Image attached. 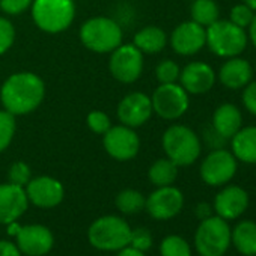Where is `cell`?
I'll return each instance as SVG.
<instances>
[{
  "label": "cell",
  "instance_id": "obj_1",
  "mask_svg": "<svg viewBox=\"0 0 256 256\" xmlns=\"http://www.w3.org/2000/svg\"><path fill=\"white\" fill-rule=\"evenodd\" d=\"M46 96L42 78L30 71H22L10 76L0 89V101L6 112L22 116L36 110Z\"/></svg>",
  "mask_w": 256,
  "mask_h": 256
},
{
  "label": "cell",
  "instance_id": "obj_2",
  "mask_svg": "<svg viewBox=\"0 0 256 256\" xmlns=\"http://www.w3.org/2000/svg\"><path fill=\"white\" fill-rule=\"evenodd\" d=\"M30 10L36 28L47 34L65 32L76 18L74 0H34Z\"/></svg>",
  "mask_w": 256,
  "mask_h": 256
},
{
  "label": "cell",
  "instance_id": "obj_3",
  "mask_svg": "<svg viewBox=\"0 0 256 256\" xmlns=\"http://www.w3.org/2000/svg\"><path fill=\"white\" fill-rule=\"evenodd\" d=\"M164 154L178 168L193 164L202 151L200 139L192 128L186 125H170L162 139Z\"/></svg>",
  "mask_w": 256,
  "mask_h": 256
},
{
  "label": "cell",
  "instance_id": "obj_4",
  "mask_svg": "<svg viewBox=\"0 0 256 256\" xmlns=\"http://www.w3.org/2000/svg\"><path fill=\"white\" fill-rule=\"evenodd\" d=\"M82 44L94 53H112L122 44V28L108 17H94L80 28Z\"/></svg>",
  "mask_w": 256,
  "mask_h": 256
},
{
  "label": "cell",
  "instance_id": "obj_5",
  "mask_svg": "<svg viewBox=\"0 0 256 256\" xmlns=\"http://www.w3.org/2000/svg\"><path fill=\"white\" fill-rule=\"evenodd\" d=\"M206 30V46L218 58H235L240 56L248 42L246 29L238 28L229 20H217Z\"/></svg>",
  "mask_w": 256,
  "mask_h": 256
},
{
  "label": "cell",
  "instance_id": "obj_6",
  "mask_svg": "<svg viewBox=\"0 0 256 256\" xmlns=\"http://www.w3.org/2000/svg\"><path fill=\"white\" fill-rule=\"evenodd\" d=\"M89 242L102 252H119L130 244L132 228L118 216H104L96 218L88 232Z\"/></svg>",
  "mask_w": 256,
  "mask_h": 256
},
{
  "label": "cell",
  "instance_id": "obj_7",
  "mask_svg": "<svg viewBox=\"0 0 256 256\" xmlns=\"http://www.w3.org/2000/svg\"><path fill=\"white\" fill-rule=\"evenodd\" d=\"M230 246L228 220L218 216L200 220L194 234V248L200 256H224Z\"/></svg>",
  "mask_w": 256,
  "mask_h": 256
},
{
  "label": "cell",
  "instance_id": "obj_8",
  "mask_svg": "<svg viewBox=\"0 0 256 256\" xmlns=\"http://www.w3.org/2000/svg\"><path fill=\"white\" fill-rule=\"evenodd\" d=\"M151 102L154 113L166 120H175L181 118L190 106L187 90L178 83L160 84L154 90Z\"/></svg>",
  "mask_w": 256,
  "mask_h": 256
},
{
  "label": "cell",
  "instance_id": "obj_9",
  "mask_svg": "<svg viewBox=\"0 0 256 256\" xmlns=\"http://www.w3.org/2000/svg\"><path fill=\"white\" fill-rule=\"evenodd\" d=\"M236 169L238 162L234 154L224 148H217L204 158L199 174L206 186L222 187L235 176Z\"/></svg>",
  "mask_w": 256,
  "mask_h": 256
},
{
  "label": "cell",
  "instance_id": "obj_10",
  "mask_svg": "<svg viewBox=\"0 0 256 256\" xmlns=\"http://www.w3.org/2000/svg\"><path fill=\"white\" fill-rule=\"evenodd\" d=\"M110 74L120 83H134L144 72V53L134 44H120L110 54Z\"/></svg>",
  "mask_w": 256,
  "mask_h": 256
},
{
  "label": "cell",
  "instance_id": "obj_11",
  "mask_svg": "<svg viewBox=\"0 0 256 256\" xmlns=\"http://www.w3.org/2000/svg\"><path fill=\"white\" fill-rule=\"evenodd\" d=\"M102 145L112 158L118 162H128L138 156L140 150V139L134 128L120 124L116 126L112 125L102 134Z\"/></svg>",
  "mask_w": 256,
  "mask_h": 256
},
{
  "label": "cell",
  "instance_id": "obj_12",
  "mask_svg": "<svg viewBox=\"0 0 256 256\" xmlns=\"http://www.w3.org/2000/svg\"><path fill=\"white\" fill-rule=\"evenodd\" d=\"M184 206V194L174 186L157 187L145 204L146 211L156 220H169L181 212Z\"/></svg>",
  "mask_w": 256,
  "mask_h": 256
},
{
  "label": "cell",
  "instance_id": "obj_13",
  "mask_svg": "<svg viewBox=\"0 0 256 256\" xmlns=\"http://www.w3.org/2000/svg\"><path fill=\"white\" fill-rule=\"evenodd\" d=\"M118 119L122 125L130 128H138L146 124L154 113L151 96L144 92H132L125 95L116 108Z\"/></svg>",
  "mask_w": 256,
  "mask_h": 256
},
{
  "label": "cell",
  "instance_id": "obj_14",
  "mask_svg": "<svg viewBox=\"0 0 256 256\" xmlns=\"http://www.w3.org/2000/svg\"><path fill=\"white\" fill-rule=\"evenodd\" d=\"M170 46L181 56H193L206 46V30L193 20L178 24L170 35Z\"/></svg>",
  "mask_w": 256,
  "mask_h": 256
},
{
  "label": "cell",
  "instance_id": "obj_15",
  "mask_svg": "<svg viewBox=\"0 0 256 256\" xmlns=\"http://www.w3.org/2000/svg\"><path fill=\"white\" fill-rule=\"evenodd\" d=\"M248 193L240 186H224L214 198L212 210L224 220L240 218L248 208Z\"/></svg>",
  "mask_w": 256,
  "mask_h": 256
},
{
  "label": "cell",
  "instance_id": "obj_16",
  "mask_svg": "<svg viewBox=\"0 0 256 256\" xmlns=\"http://www.w3.org/2000/svg\"><path fill=\"white\" fill-rule=\"evenodd\" d=\"M17 247L28 256L47 254L53 247V234L42 224H26L20 226L17 234Z\"/></svg>",
  "mask_w": 256,
  "mask_h": 256
},
{
  "label": "cell",
  "instance_id": "obj_17",
  "mask_svg": "<svg viewBox=\"0 0 256 256\" xmlns=\"http://www.w3.org/2000/svg\"><path fill=\"white\" fill-rule=\"evenodd\" d=\"M29 202L40 208H53L64 200V186L52 176H38L24 187Z\"/></svg>",
  "mask_w": 256,
  "mask_h": 256
},
{
  "label": "cell",
  "instance_id": "obj_18",
  "mask_svg": "<svg viewBox=\"0 0 256 256\" xmlns=\"http://www.w3.org/2000/svg\"><path fill=\"white\" fill-rule=\"evenodd\" d=\"M29 199L23 187L11 182L0 184V224L17 222L28 210Z\"/></svg>",
  "mask_w": 256,
  "mask_h": 256
},
{
  "label": "cell",
  "instance_id": "obj_19",
  "mask_svg": "<svg viewBox=\"0 0 256 256\" xmlns=\"http://www.w3.org/2000/svg\"><path fill=\"white\" fill-rule=\"evenodd\" d=\"M180 82L187 94L200 95L212 89L216 84V72L205 62H190L182 68Z\"/></svg>",
  "mask_w": 256,
  "mask_h": 256
},
{
  "label": "cell",
  "instance_id": "obj_20",
  "mask_svg": "<svg viewBox=\"0 0 256 256\" xmlns=\"http://www.w3.org/2000/svg\"><path fill=\"white\" fill-rule=\"evenodd\" d=\"M253 78V68L252 65L238 56L229 58L218 71V80L220 83L232 90L244 89Z\"/></svg>",
  "mask_w": 256,
  "mask_h": 256
},
{
  "label": "cell",
  "instance_id": "obj_21",
  "mask_svg": "<svg viewBox=\"0 0 256 256\" xmlns=\"http://www.w3.org/2000/svg\"><path fill=\"white\" fill-rule=\"evenodd\" d=\"M212 128L223 138L230 139L242 126V114L235 104H220L212 113Z\"/></svg>",
  "mask_w": 256,
  "mask_h": 256
},
{
  "label": "cell",
  "instance_id": "obj_22",
  "mask_svg": "<svg viewBox=\"0 0 256 256\" xmlns=\"http://www.w3.org/2000/svg\"><path fill=\"white\" fill-rule=\"evenodd\" d=\"M230 152L236 162L256 164V125L246 126L230 138Z\"/></svg>",
  "mask_w": 256,
  "mask_h": 256
},
{
  "label": "cell",
  "instance_id": "obj_23",
  "mask_svg": "<svg viewBox=\"0 0 256 256\" xmlns=\"http://www.w3.org/2000/svg\"><path fill=\"white\" fill-rule=\"evenodd\" d=\"M230 244L242 256H256V222L241 220L230 228Z\"/></svg>",
  "mask_w": 256,
  "mask_h": 256
},
{
  "label": "cell",
  "instance_id": "obj_24",
  "mask_svg": "<svg viewBox=\"0 0 256 256\" xmlns=\"http://www.w3.org/2000/svg\"><path fill=\"white\" fill-rule=\"evenodd\" d=\"M144 54H156L164 50L168 44V35L157 26H146L134 35L133 42Z\"/></svg>",
  "mask_w": 256,
  "mask_h": 256
},
{
  "label": "cell",
  "instance_id": "obj_25",
  "mask_svg": "<svg viewBox=\"0 0 256 256\" xmlns=\"http://www.w3.org/2000/svg\"><path fill=\"white\" fill-rule=\"evenodd\" d=\"M150 181L156 186V187H166V186H172L178 176V166L166 158H158L157 162L152 163V166L150 168L148 172Z\"/></svg>",
  "mask_w": 256,
  "mask_h": 256
},
{
  "label": "cell",
  "instance_id": "obj_26",
  "mask_svg": "<svg viewBox=\"0 0 256 256\" xmlns=\"http://www.w3.org/2000/svg\"><path fill=\"white\" fill-rule=\"evenodd\" d=\"M192 20L204 28H208L220 17L218 5L214 0H193L190 8Z\"/></svg>",
  "mask_w": 256,
  "mask_h": 256
},
{
  "label": "cell",
  "instance_id": "obj_27",
  "mask_svg": "<svg viewBox=\"0 0 256 256\" xmlns=\"http://www.w3.org/2000/svg\"><path fill=\"white\" fill-rule=\"evenodd\" d=\"M145 204H146L145 196L133 188L122 190L116 196V206L124 214H138L145 208Z\"/></svg>",
  "mask_w": 256,
  "mask_h": 256
},
{
  "label": "cell",
  "instance_id": "obj_28",
  "mask_svg": "<svg viewBox=\"0 0 256 256\" xmlns=\"http://www.w3.org/2000/svg\"><path fill=\"white\" fill-rule=\"evenodd\" d=\"M162 256H192L190 244L180 235H168L160 244Z\"/></svg>",
  "mask_w": 256,
  "mask_h": 256
},
{
  "label": "cell",
  "instance_id": "obj_29",
  "mask_svg": "<svg viewBox=\"0 0 256 256\" xmlns=\"http://www.w3.org/2000/svg\"><path fill=\"white\" fill-rule=\"evenodd\" d=\"M16 134V116L6 112L5 108L0 110V152H4L12 142Z\"/></svg>",
  "mask_w": 256,
  "mask_h": 256
},
{
  "label": "cell",
  "instance_id": "obj_30",
  "mask_svg": "<svg viewBox=\"0 0 256 256\" xmlns=\"http://www.w3.org/2000/svg\"><path fill=\"white\" fill-rule=\"evenodd\" d=\"M180 74H181V70H180L178 64L170 59L162 60L156 68V77L160 82V84L176 83L180 80Z\"/></svg>",
  "mask_w": 256,
  "mask_h": 256
},
{
  "label": "cell",
  "instance_id": "obj_31",
  "mask_svg": "<svg viewBox=\"0 0 256 256\" xmlns=\"http://www.w3.org/2000/svg\"><path fill=\"white\" fill-rule=\"evenodd\" d=\"M8 180L11 184L18 186V187H26L28 182L32 180V172L30 168L24 162H16L8 172Z\"/></svg>",
  "mask_w": 256,
  "mask_h": 256
},
{
  "label": "cell",
  "instance_id": "obj_32",
  "mask_svg": "<svg viewBox=\"0 0 256 256\" xmlns=\"http://www.w3.org/2000/svg\"><path fill=\"white\" fill-rule=\"evenodd\" d=\"M86 122H88V126L90 128V132H94L95 134H101V136L112 126V120L108 114L101 110H92L88 114Z\"/></svg>",
  "mask_w": 256,
  "mask_h": 256
},
{
  "label": "cell",
  "instance_id": "obj_33",
  "mask_svg": "<svg viewBox=\"0 0 256 256\" xmlns=\"http://www.w3.org/2000/svg\"><path fill=\"white\" fill-rule=\"evenodd\" d=\"M253 17H254V11L250 10L246 4H240V5L232 6L229 22H232L234 24H236L241 29H247L250 26Z\"/></svg>",
  "mask_w": 256,
  "mask_h": 256
},
{
  "label": "cell",
  "instance_id": "obj_34",
  "mask_svg": "<svg viewBox=\"0 0 256 256\" xmlns=\"http://www.w3.org/2000/svg\"><path fill=\"white\" fill-rule=\"evenodd\" d=\"M16 41V29L12 23L5 18L0 17V54H5Z\"/></svg>",
  "mask_w": 256,
  "mask_h": 256
},
{
  "label": "cell",
  "instance_id": "obj_35",
  "mask_svg": "<svg viewBox=\"0 0 256 256\" xmlns=\"http://www.w3.org/2000/svg\"><path fill=\"white\" fill-rule=\"evenodd\" d=\"M140 252H148L152 247V235L148 229L145 228H138V229H132V236H130V244Z\"/></svg>",
  "mask_w": 256,
  "mask_h": 256
},
{
  "label": "cell",
  "instance_id": "obj_36",
  "mask_svg": "<svg viewBox=\"0 0 256 256\" xmlns=\"http://www.w3.org/2000/svg\"><path fill=\"white\" fill-rule=\"evenodd\" d=\"M34 0H0V10L8 16H20L32 6Z\"/></svg>",
  "mask_w": 256,
  "mask_h": 256
},
{
  "label": "cell",
  "instance_id": "obj_37",
  "mask_svg": "<svg viewBox=\"0 0 256 256\" xmlns=\"http://www.w3.org/2000/svg\"><path fill=\"white\" fill-rule=\"evenodd\" d=\"M242 104L248 110V113L256 116V82H250L244 88V90H242Z\"/></svg>",
  "mask_w": 256,
  "mask_h": 256
},
{
  "label": "cell",
  "instance_id": "obj_38",
  "mask_svg": "<svg viewBox=\"0 0 256 256\" xmlns=\"http://www.w3.org/2000/svg\"><path fill=\"white\" fill-rule=\"evenodd\" d=\"M0 256H22V252L11 241H0Z\"/></svg>",
  "mask_w": 256,
  "mask_h": 256
},
{
  "label": "cell",
  "instance_id": "obj_39",
  "mask_svg": "<svg viewBox=\"0 0 256 256\" xmlns=\"http://www.w3.org/2000/svg\"><path fill=\"white\" fill-rule=\"evenodd\" d=\"M194 214H196V217L199 220H205V218H208V217L212 216V206L210 204H206V202H200V204L196 205Z\"/></svg>",
  "mask_w": 256,
  "mask_h": 256
},
{
  "label": "cell",
  "instance_id": "obj_40",
  "mask_svg": "<svg viewBox=\"0 0 256 256\" xmlns=\"http://www.w3.org/2000/svg\"><path fill=\"white\" fill-rule=\"evenodd\" d=\"M118 256H146V254H145V252H140V250H138V248H134L132 246H126V247L119 250Z\"/></svg>",
  "mask_w": 256,
  "mask_h": 256
},
{
  "label": "cell",
  "instance_id": "obj_41",
  "mask_svg": "<svg viewBox=\"0 0 256 256\" xmlns=\"http://www.w3.org/2000/svg\"><path fill=\"white\" fill-rule=\"evenodd\" d=\"M247 29H248V35L247 36L250 38L253 47L256 48V12H254V17H253V20H252V23H250V26Z\"/></svg>",
  "mask_w": 256,
  "mask_h": 256
},
{
  "label": "cell",
  "instance_id": "obj_42",
  "mask_svg": "<svg viewBox=\"0 0 256 256\" xmlns=\"http://www.w3.org/2000/svg\"><path fill=\"white\" fill-rule=\"evenodd\" d=\"M242 4H246L250 10L256 12V0H242Z\"/></svg>",
  "mask_w": 256,
  "mask_h": 256
},
{
  "label": "cell",
  "instance_id": "obj_43",
  "mask_svg": "<svg viewBox=\"0 0 256 256\" xmlns=\"http://www.w3.org/2000/svg\"><path fill=\"white\" fill-rule=\"evenodd\" d=\"M190 2H193V0H190Z\"/></svg>",
  "mask_w": 256,
  "mask_h": 256
}]
</instances>
